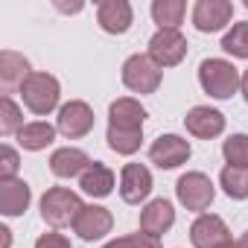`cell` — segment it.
Returning <instances> with one entry per match:
<instances>
[{"instance_id":"d4e9b609","label":"cell","mask_w":248,"mask_h":248,"mask_svg":"<svg viewBox=\"0 0 248 248\" xmlns=\"http://www.w3.org/2000/svg\"><path fill=\"white\" fill-rule=\"evenodd\" d=\"M105 140H108V149L117 152V155H135L143 143V132H126V129H111L108 126Z\"/></svg>"},{"instance_id":"484cf974","label":"cell","mask_w":248,"mask_h":248,"mask_svg":"<svg viewBox=\"0 0 248 248\" xmlns=\"http://www.w3.org/2000/svg\"><path fill=\"white\" fill-rule=\"evenodd\" d=\"M222 50L233 59H248V21L233 24L225 35H222Z\"/></svg>"},{"instance_id":"6da1fadb","label":"cell","mask_w":248,"mask_h":248,"mask_svg":"<svg viewBox=\"0 0 248 248\" xmlns=\"http://www.w3.org/2000/svg\"><path fill=\"white\" fill-rule=\"evenodd\" d=\"M199 85L213 99H231L239 91L242 76L228 59H204L199 64Z\"/></svg>"},{"instance_id":"603a6c76","label":"cell","mask_w":248,"mask_h":248,"mask_svg":"<svg viewBox=\"0 0 248 248\" xmlns=\"http://www.w3.org/2000/svg\"><path fill=\"white\" fill-rule=\"evenodd\" d=\"M219 187L225 190L228 199L245 202L248 199V167H231V164H225L222 172H219Z\"/></svg>"},{"instance_id":"1f68e13d","label":"cell","mask_w":248,"mask_h":248,"mask_svg":"<svg viewBox=\"0 0 248 248\" xmlns=\"http://www.w3.org/2000/svg\"><path fill=\"white\" fill-rule=\"evenodd\" d=\"M56 9H62V12H82V3H70V6H64V3H56Z\"/></svg>"},{"instance_id":"30bf717a","label":"cell","mask_w":248,"mask_h":248,"mask_svg":"<svg viewBox=\"0 0 248 248\" xmlns=\"http://www.w3.org/2000/svg\"><path fill=\"white\" fill-rule=\"evenodd\" d=\"M96 24L108 35H126L135 24V9L129 0H102L96 6Z\"/></svg>"},{"instance_id":"9c48e42d","label":"cell","mask_w":248,"mask_h":248,"mask_svg":"<svg viewBox=\"0 0 248 248\" xmlns=\"http://www.w3.org/2000/svg\"><path fill=\"white\" fill-rule=\"evenodd\" d=\"M233 21L231 0H199L193 6V27L199 32H222Z\"/></svg>"},{"instance_id":"3957f363","label":"cell","mask_w":248,"mask_h":248,"mask_svg":"<svg viewBox=\"0 0 248 248\" xmlns=\"http://www.w3.org/2000/svg\"><path fill=\"white\" fill-rule=\"evenodd\" d=\"M38 207H41V219L50 228H67V225H76V219H79L85 204H82L79 193H73L67 187H50L41 196Z\"/></svg>"},{"instance_id":"e575fe53","label":"cell","mask_w":248,"mask_h":248,"mask_svg":"<svg viewBox=\"0 0 248 248\" xmlns=\"http://www.w3.org/2000/svg\"><path fill=\"white\" fill-rule=\"evenodd\" d=\"M242 242H245V245H248V231H245V236H242Z\"/></svg>"},{"instance_id":"5b68a950","label":"cell","mask_w":248,"mask_h":248,"mask_svg":"<svg viewBox=\"0 0 248 248\" xmlns=\"http://www.w3.org/2000/svg\"><path fill=\"white\" fill-rule=\"evenodd\" d=\"M175 196H178L181 207H187L193 213H204L216 199V187L204 172H184L175 184Z\"/></svg>"},{"instance_id":"f1b7e54d","label":"cell","mask_w":248,"mask_h":248,"mask_svg":"<svg viewBox=\"0 0 248 248\" xmlns=\"http://www.w3.org/2000/svg\"><path fill=\"white\" fill-rule=\"evenodd\" d=\"M18 170H21V158H18V152H15L9 143H3V146H0V181L18 178Z\"/></svg>"},{"instance_id":"cb8c5ba5","label":"cell","mask_w":248,"mask_h":248,"mask_svg":"<svg viewBox=\"0 0 248 248\" xmlns=\"http://www.w3.org/2000/svg\"><path fill=\"white\" fill-rule=\"evenodd\" d=\"M24 126H27V123H24L21 105H18L12 96H3V99H0V135H3V138H12V135H18Z\"/></svg>"},{"instance_id":"e0dca14e","label":"cell","mask_w":248,"mask_h":248,"mask_svg":"<svg viewBox=\"0 0 248 248\" xmlns=\"http://www.w3.org/2000/svg\"><path fill=\"white\" fill-rule=\"evenodd\" d=\"M32 202V190L24 178H6V181H0V213L3 216H21L27 213Z\"/></svg>"},{"instance_id":"9a60e30c","label":"cell","mask_w":248,"mask_h":248,"mask_svg":"<svg viewBox=\"0 0 248 248\" xmlns=\"http://www.w3.org/2000/svg\"><path fill=\"white\" fill-rule=\"evenodd\" d=\"M146 108L135 96H120L108 105V126L111 129H126V132H143Z\"/></svg>"},{"instance_id":"7a4b0ae2","label":"cell","mask_w":248,"mask_h":248,"mask_svg":"<svg viewBox=\"0 0 248 248\" xmlns=\"http://www.w3.org/2000/svg\"><path fill=\"white\" fill-rule=\"evenodd\" d=\"M18 93H21L24 105H27L32 114H38V117H47L50 111L62 108V105H59V99H62V85H59V79H56L53 73L35 70V73L21 85Z\"/></svg>"},{"instance_id":"44dd1931","label":"cell","mask_w":248,"mask_h":248,"mask_svg":"<svg viewBox=\"0 0 248 248\" xmlns=\"http://www.w3.org/2000/svg\"><path fill=\"white\" fill-rule=\"evenodd\" d=\"M56 132H59L56 126H50V123H44V120H35V123H27V126H24L15 138H18L21 149H27V152H41V149L53 146Z\"/></svg>"},{"instance_id":"f546056e","label":"cell","mask_w":248,"mask_h":248,"mask_svg":"<svg viewBox=\"0 0 248 248\" xmlns=\"http://www.w3.org/2000/svg\"><path fill=\"white\" fill-rule=\"evenodd\" d=\"M35 248H73V245H70V239H67L64 233L47 231V233H41V236L35 239Z\"/></svg>"},{"instance_id":"2e32d148","label":"cell","mask_w":248,"mask_h":248,"mask_svg":"<svg viewBox=\"0 0 248 248\" xmlns=\"http://www.w3.org/2000/svg\"><path fill=\"white\" fill-rule=\"evenodd\" d=\"M172 225H175V207L167 199H152L140 210V233H146L152 239H161Z\"/></svg>"},{"instance_id":"7c38bea8","label":"cell","mask_w":248,"mask_h":248,"mask_svg":"<svg viewBox=\"0 0 248 248\" xmlns=\"http://www.w3.org/2000/svg\"><path fill=\"white\" fill-rule=\"evenodd\" d=\"M228 239H231V228L216 213H199L196 222L190 225V242H193V248H219Z\"/></svg>"},{"instance_id":"8992f818","label":"cell","mask_w":248,"mask_h":248,"mask_svg":"<svg viewBox=\"0 0 248 248\" xmlns=\"http://www.w3.org/2000/svg\"><path fill=\"white\" fill-rule=\"evenodd\" d=\"M93 108L85 102V99H70L59 108V117H56V129L59 135H64L67 140H79L85 135H91L93 129Z\"/></svg>"},{"instance_id":"4dcf8cb0","label":"cell","mask_w":248,"mask_h":248,"mask_svg":"<svg viewBox=\"0 0 248 248\" xmlns=\"http://www.w3.org/2000/svg\"><path fill=\"white\" fill-rule=\"evenodd\" d=\"M0 236H3V245H0V248H9L12 245V231L3 225V228H0Z\"/></svg>"},{"instance_id":"836d02e7","label":"cell","mask_w":248,"mask_h":248,"mask_svg":"<svg viewBox=\"0 0 248 248\" xmlns=\"http://www.w3.org/2000/svg\"><path fill=\"white\" fill-rule=\"evenodd\" d=\"M239 91H242V96H245V102H248V70L242 73V85H239Z\"/></svg>"},{"instance_id":"ffe728a7","label":"cell","mask_w":248,"mask_h":248,"mask_svg":"<svg viewBox=\"0 0 248 248\" xmlns=\"http://www.w3.org/2000/svg\"><path fill=\"white\" fill-rule=\"evenodd\" d=\"M32 73L35 70L30 67V59L27 56H21L15 50H3V53H0V82H3L6 88H18L21 91V85Z\"/></svg>"},{"instance_id":"d590c367","label":"cell","mask_w":248,"mask_h":248,"mask_svg":"<svg viewBox=\"0 0 248 248\" xmlns=\"http://www.w3.org/2000/svg\"><path fill=\"white\" fill-rule=\"evenodd\" d=\"M245 9H248V0H245Z\"/></svg>"},{"instance_id":"4fadbf2b","label":"cell","mask_w":248,"mask_h":248,"mask_svg":"<svg viewBox=\"0 0 248 248\" xmlns=\"http://www.w3.org/2000/svg\"><path fill=\"white\" fill-rule=\"evenodd\" d=\"M184 126L199 140H213L225 132V114L210 105H193L184 117Z\"/></svg>"},{"instance_id":"277c9868","label":"cell","mask_w":248,"mask_h":248,"mask_svg":"<svg viewBox=\"0 0 248 248\" xmlns=\"http://www.w3.org/2000/svg\"><path fill=\"white\" fill-rule=\"evenodd\" d=\"M161 79H164V73L152 62L149 53H135V56H129L123 62V85H126L132 93H140V96L155 93L161 88Z\"/></svg>"},{"instance_id":"52a82bcc","label":"cell","mask_w":248,"mask_h":248,"mask_svg":"<svg viewBox=\"0 0 248 248\" xmlns=\"http://www.w3.org/2000/svg\"><path fill=\"white\" fill-rule=\"evenodd\" d=\"M187 38L181 30H158L152 38H149V56L152 62L164 70V67H175L184 62L187 56Z\"/></svg>"},{"instance_id":"d6986e66","label":"cell","mask_w":248,"mask_h":248,"mask_svg":"<svg viewBox=\"0 0 248 248\" xmlns=\"http://www.w3.org/2000/svg\"><path fill=\"white\" fill-rule=\"evenodd\" d=\"M114 184H117V175L111 167H105L102 161H91V167L79 175V187L82 193L93 196V199H105L114 193Z\"/></svg>"},{"instance_id":"d6a6232c","label":"cell","mask_w":248,"mask_h":248,"mask_svg":"<svg viewBox=\"0 0 248 248\" xmlns=\"http://www.w3.org/2000/svg\"><path fill=\"white\" fill-rule=\"evenodd\" d=\"M219 248H248V245H245L242 239H228V242H222Z\"/></svg>"},{"instance_id":"ac0fdd59","label":"cell","mask_w":248,"mask_h":248,"mask_svg":"<svg viewBox=\"0 0 248 248\" xmlns=\"http://www.w3.org/2000/svg\"><path fill=\"white\" fill-rule=\"evenodd\" d=\"M88 167H91V158L79 146H62L50 155V172L56 178H79Z\"/></svg>"},{"instance_id":"ba28073f","label":"cell","mask_w":248,"mask_h":248,"mask_svg":"<svg viewBox=\"0 0 248 248\" xmlns=\"http://www.w3.org/2000/svg\"><path fill=\"white\" fill-rule=\"evenodd\" d=\"M193 155L190 140L178 138V135H161L152 146H149V161L158 170H178L181 164H187Z\"/></svg>"},{"instance_id":"7402d4cb","label":"cell","mask_w":248,"mask_h":248,"mask_svg":"<svg viewBox=\"0 0 248 248\" xmlns=\"http://www.w3.org/2000/svg\"><path fill=\"white\" fill-rule=\"evenodd\" d=\"M149 12H152V21L158 24V30H178L187 15V3L184 0H155Z\"/></svg>"},{"instance_id":"8fae6325","label":"cell","mask_w":248,"mask_h":248,"mask_svg":"<svg viewBox=\"0 0 248 248\" xmlns=\"http://www.w3.org/2000/svg\"><path fill=\"white\" fill-rule=\"evenodd\" d=\"M152 193V172L143 164H126L120 170V199L126 204H140Z\"/></svg>"},{"instance_id":"4316f807","label":"cell","mask_w":248,"mask_h":248,"mask_svg":"<svg viewBox=\"0 0 248 248\" xmlns=\"http://www.w3.org/2000/svg\"><path fill=\"white\" fill-rule=\"evenodd\" d=\"M222 155L231 167H248V135H231L222 143Z\"/></svg>"},{"instance_id":"5bb4252c","label":"cell","mask_w":248,"mask_h":248,"mask_svg":"<svg viewBox=\"0 0 248 248\" xmlns=\"http://www.w3.org/2000/svg\"><path fill=\"white\" fill-rule=\"evenodd\" d=\"M111 228H114V216H111V210L102 207V204H85L82 213H79V219H76V225H73V231H76L79 239H85V242L105 239V236L111 233Z\"/></svg>"},{"instance_id":"83f0119b","label":"cell","mask_w":248,"mask_h":248,"mask_svg":"<svg viewBox=\"0 0 248 248\" xmlns=\"http://www.w3.org/2000/svg\"><path fill=\"white\" fill-rule=\"evenodd\" d=\"M102 248H161L158 239L146 236V233H126V236H117L111 242H105Z\"/></svg>"}]
</instances>
